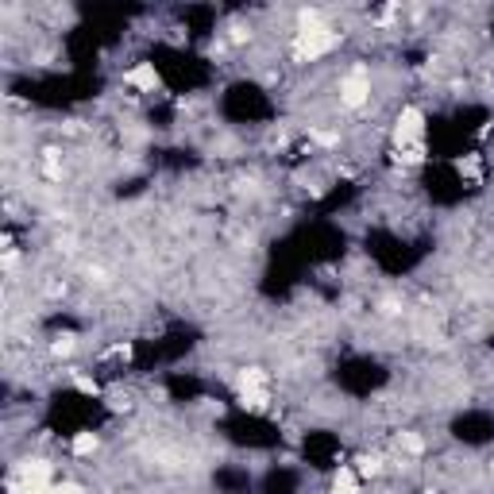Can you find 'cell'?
Segmentation results:
<instances>
[{"instance_id":"cell-1","label":"cell","mask_w":494,"mask_h":494,"mask_svg":"<svg viewBox=\"0 0 494 494\" xmlns=\"http://www.w3.org/2000/svg\"><path fill=\"white\" fill-rule=\"evenodd\" d=\"M298 20H301V31H298V39H294V59L309 62V59H320V54H328L336 47V31L328 28L317 12L306 8Z\"/></svg>"},{"instance_id":"cell-2","label":"cell","mask_w":494,"mask_h":494,"mask_svg":"<svg viewBox=\"0 0 494 494\" xmlns=\"http://www.w3.org/2000/svg\"><path fill=\"white\" fill-rule=\"evenodd\" d=\"M421 131H425V112L409 104V109H402L398 124H394V147H398V151L414 147L417 139H421Z\"/></svg>"},{"instance_id":"cell-3","label":"cell","mask_w":494,"mask_h":494,"mask_svg":"<svg viewBox=\"0 0 494 494\" xmlns=\"http://www.w3.org/2000/svg\"><path fill=\"white\" fill-rule=\"evenodd\" d=\"M16 479L23 483L28 494H43L51 487V464H47V459H28V464H20V475H16Z\"/></svg>"},{"instance_id":"cell-4","label":"cell","mask_w":494,"mask_h":494,"mask_svg":"<svg viewBox=\"0 0 494 494\" xmlns=\"http://www.w3.org/2000/svg\"><path fill=\"white\" fill-rule=\"evenodd\" d=\"M367 93H370V81H367V70L363 66H356V70L348 73V78L340 81V101L348 104V109H359V104L367 101Z\"/></svg>"},{"instance_id":"cell-5","label":"cell","mask_w":494,"mask_h":494,"mask_svg":"<svg viewBox=\"0 0 494 494\" xmlns=\"http://www.w3.org/2000/svg\"><path fill=\"white\" fill-rule=\"evenodd\" d=\"M128 85H135V89H147V93H155V89L162 85V78H159V70H155L151 62H143V66H135V70L128 73Z\"/></svg>"},{"instance_id":"cell-6","label":"cell","mask_w":494,"mask_h":494,"mask_svg":"<svg viewBox=\"0 0 494 494\" xmlns=\"http://www.w3.org/2000/svg\"><path fill=\"white\" fill-rule=\"evenodd\" d=\"M332 494H359V483H356V467H340L332 479Z\"/></svg>"},{"instance_id":"cell-7","label":"cell","mask_w":494,"mask_h":494,"mask_svg":"<svg viewBox=\"0 0 494 494\" xmlns=\"http://www.w3.org/2000/svg\"><path fill=\"white\" fill-rule=\"evenodd\" d=\"M263 382H267V375H263L259 367H247V370H240L236 375V390H263Z\"/></svg>"},{"instance_id":"cell-8","label":"cell","mask_w":494,"mask_h":494,"mask_svg":"<svg viewBox=\"0 0 494 494\" xmlns=\"http://www.w3.org/2000/svg\"><path fill=\"white\" fill-rule=\"evenodd\" d=\"M240 406L251 409V414H267V409H270V398H267V390H243V394H240Z\"/></svg>"},{"instance_id":"cell-9","label":"cell","mask_w":494,"mask_h":494,"mask_svg":"<svg viewBox=\"0 0 494 494\" xmlns=\"http://www.w3.org/2000/svg\"><path fill=\"white\" fill-rule=\"evenodd\" d=\"M70 448H73V456H93V452H97V436L93 433H78Z\"/></svg>"},{"instance_id":"cell-10","label":"cell","mask_w":494,"mask_h":494,"mask_svg":"<svg viewBox=\"0 0 494 494\" xmlns=\"http://www.w3.org/2000/svg\"><path fill=\"white\" fill-rule=\"evenodd\" d=\"M378 471H382V459H375V456H359L356 459V475H363V479H375Z\"/></svg>"},{"instance_id":"cell-11","label":"cell","mask_w":494,"mask_h":494,"mask_svg":"<svg viewBox=\"0 0 494 494\" xmlns=\"http://www.w3.org/2000/svg\"><path fill=\"white\" fill-rule=\"evenodd\" d=\"M456 170H459L464 178H479V155H467V159H459Z\"/></svg>"},{"instance_id":"cell-12","label":"cell","mask_w":494,"mask_h":494,"mask_svg":"<svg viewBox=\"0 0 494 494\" xmlns=\"http://www.w3.org/2000/svg\"><path fill=\"white\" fill-rule=\"evenodd\" d=\"M402 448H406L409 456H421V452H425V440H421L417 433H402Z\"/></svg>"},{"instance_id":"cell-13","label":"cell","mask_w":494,"mask_h":494,"mask_svg":"<svg viewBox=\"0 0 494 494\" xmlns=\"http://www.w3.org/2000/svg\"><path fill=\"white\" fill-rule=\"evenodd\" d=\"M43 494H85V490H81L78 483H51Z\"/></svg>"},{"instance_id":"cell-14","label":"cell","mask_w":494,"mask_h":494,"mask_svg":"<svg viewBox=\"0 0 494 494\" xmlns=\"http://www.w3.org/2000/svg\"><path fill=\"white\" fill-rule=\"evenodd\" d=\"M398 159H402V162H421V159H425L421 143H414V147H406V151H398Z\"/></svg>"},{"instance_id":"cell-15","label":"cell","mask_w":494,"mask_h":494,"mask_svg":"<svg viewBox=\"0 0 494 494\" xmlns=\"http://www.w3.org/2000/svg\"><path fill=\"white\" fill-rule=\"evenodd\" d=\"M51 351H54V356H70V351H73V336H59Z\"/></svg>"},{"instance_id":"cell-16","label":"cell","mask_w":494,"mask_h":494,"mask_svg":"<svg viewBox=\"0 0 494 494\" xmlns=\"http://www.w3.org/2000/svg\"><path fill=\"white\" fill-rule=\"evenodd\" d=\"M73 386H78L81 394H97V382H93V378H73Z\"/></svg>"},{"instance_id":"cell-17","label":"cell","mask_w":494,"mask_h":494,"mask_svg":"<svg viewBox=\"0 0 494 494\" xmlns=\"http://www.w3.org/2000/svg\"><path fill=\"white\" fill-rule=\"evenodd\" d=\"M247 35H251L247 28H232V43H247Z\"/></svg>"}]
</instances>
